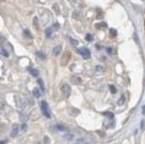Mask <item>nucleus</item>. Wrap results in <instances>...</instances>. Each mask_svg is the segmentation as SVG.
Returning <instances> with one entry per match:
<instances>
[{"mask_svg":"<svg viewBox=\"0 0 145 144\" xmlns=\"http://www.w3.org/2000/svg\"><path fill=\"white\" fill-rule=\"evenodd\" d=\"M41 111H42L43 115L47 118H51V112H50V108H49V105L45 101H41Z\"/></svg>","mask_w":145,"mask_h":144,"instance_id":"f257e3e1","label":"nucleus"},{"mask_svg":"<svg viewBox=\"0 0 145 144\" xmlns=\"http://www.w3.org/2000/svg\"><path fill=\"white\" fill-rule=\"evenodd\" d=\"M78 51V53H79L80 55H81L84 59H89V58L91 57V53H90V51H89L88 48L81 47V48H79Z\"/></svg>","mask_w":145,"mask_h":144,"instance_id":"f03ea898","label":"nucleus"},{"mask_svg":"<svg viewBox=\"0 0 145 144\" xmlns=\"http://www.w3.org/2000/svg\"><path fill=\"white\" fill-rule=\"evenodd\" d=\"M61 93H63V94L65 98H69L70 96V93H71V87L68 84H64L61 86Z\"/></svg>","mask_w":145,"mask_h":144,"instance_id":"7ed1b4c3","label":"nucleus"},{"mask_svg":"<svg viewBox=\"0 0 145 144\" xmlns=\"http://www.w3.org/2000/svg\"><path fill=\"white\" fill-rule=\"evenodd\" d=\"M70 58V53L68 51H66L65 53L63 54V56H61V66H65L66 64L68 63V61H69Z\"/></svg>","mask_w":145,"mask_h":144,"instance_id":"20e7f679","label":"nucleus"},{"mask_svg":"<svg viewBox=\"0 0 145 144\" xmlns=\"http://www.w3.org/2000/svg\"><path fill=\"white\" fill-rule=\"evenodd\" d=\"M18 133H19V126L18 125H13L11 131V136L16 137L18 135Z\"/></svg>","mask_w":145,"mask_h":144,"instance_id":"39448f33","label":"nucleus"},{"mask_svg":"<svg viewBox=\"0 0 145 144\" xmlns=\"http://www.w3.org/2000/svg\"><path fill=\"white\" fill-rule=\"evenodd\" d=\"M61 49H63L61 45H56L55 47H53V55H55V56L60 55V54H61Z\"/></svg>","mask_w":145,"mask_h":144,"instance_id":"423d86ee","label":"nucleus"},{"mask_svg":"<svg viewBox=\"0 0 145 144\" xmlns=\"http://www.w3.org/2000/svg\"><path fill=\"white\" fill-rule=\"evenodd\" d=\"M52 34H53V29L50 28V27H48V28H46L45 30V35L47 38H50Z\"/></svg>","mask_w":145,"mask_h":144,"instance_id":"0eeeda50","label":"nucleus"},{"mask_svg":"<svg viewBox=\"0 0 145 144\" xmlns=\"http://www.w3.org/2000/svg\"><path fill=\"white\" fill-rule=\"evenodd\" d=\"M32 93H33V95H34V97H36V98H39L41 96L40 90H39L38 87H35V88L33 89Z\"/></svg>","mask_w":145,"mask_h":144,"instance_id":"6e6552de","label":"nucleus"},{"mask_svg":"<svg viewBox=\"0 0 145 144\" xmlns=\"http://www.w3.org/2000/svg\"><path fill=\"white\" fill-rule=\"evenodd\" d=\"M0 53H1L3 56H5V57H6V58L9 57V53H8V52L6 51V49L3 46L0 47Z\"/></svg>","mask_w":145,"mask_h":144,"instance_id":"1a4fd4ad","label":"nucleus"},{"mask_svg":"<svg viewBox=\"0 0 145 144\" xmlns=\"http://www.w3.org/2000/svg\"><path fill=\"white\" fill-rule=\"evenodd\" d=\"M71 83H73L74 85H79L81 83V79H80L78 77H73L71 78Z\"/></svg>","mask_w":145,"mask_h":144,"instance_id":"9d476101","label":"nucleus"},{"mask_svg":"<svg viewBox=\"0 0 145 144\" xmlns=\"http://www.w3.org/2000/svg\"><path fill=\"white\" fill-rule=\"evenodd\" d=\"M63 138L65 140H67V141H72V140L74 139V136H73V134H71V133H67L63 135Z\"/></svg>","mask_w":145,"mask_h":144,"instance_id":"9b49d317","label":"nucleus"},{"mask_svg":"<svg viewBox=\"0 0 145 144\" xmlns=\"http://www.w3.org/2000/svg\"><path fill=\"white\" fill-rule=\"evenodd\" d=\"M103 115H104L105 116H107V118H109V119H111V120H112L114 118V114L112 113V112H111V111L103 112Z\"/></svg>","mask_w":145,"mask_h":144,"instance_id":"f8f14e48","label":"nucleus"},{"mask_svg":"<svg viewBox=\"0 0 145 144\" xmlns=\"http://www.w3.org/2000/svg\"><path fill=\"white\" fill-rule=\"evenodd\" d=\"M38 83L39 85V86H40V90L44 93L45 92V85H44V82H43V80L41 78H38Z\"/></svg>","mask_w":145,"mask_h":144,"instance_id":"ddd939ff","label":"nucleus"},{"mask_svg":"<svg viewBox=\"0 0 145 144\" xmlns=\"http://www.w3.org/2000/svg\"><path fill=\"white\" fill-rule=\"evenodd\" d=\"M23 36L26 37V38H30V39H31L32 38V35H31V33L30 32V30H25L23 31Z\"/></svg>","mask_w":145,"mask_h":144,"instance_id":"4468645a","label":"nucleus"},{"mask_svg":"<svg viewBox=\"0 0 145 144\" xmlns=\"http://www.w3.org/2000/svg\"><path fill=\"white\" fill-rule=\"evenodd\" d=\"M109 35H111V37H117V35H118V31L117 30H115V29H111L109 30Z\"/></svg>","mask_w":145,"mask_h":144,"instance_id":"2eb2a0df","label":"nucleus"},{"mask_svg":"<svg viewBox=\"0 0 145 144\" xmlns=\"http://www.w3.org/2000/svg\"><path fill=\"white\" fill-rule=\"evenodd\" d=\"M36 55L38 56V58H40V59H42V60H45V58H46V56H45V54L44 53H42V52H36Z\"/></svg>","mask_w":145,"mask_h":144,"instance_id":"dca6fc26","label":"nucleus"},{"mask_svg":"<svg viewBox=\"0 0 145 144\" xmlns=\"http://www.w3.org/2000/svg\"><path fill=\"white\" fill-rule=\"evenodd\" d=\"M70 110H72V111H74L73 113H72L71 111H70V114H71L72 116H77V115H78V114L80 113L79 109H78V108H71Z\"/></svg>","mask_w":145,"mask_h":144,"instance_id":"f3484780","label":"nucleus"},{"mask_svg":"<svg viewBox=\"0 0 145 144\" xmlns=\"http://www.w3.org/2000/svg\"><path fill=\"white\" fill-rule=\"evenodd\" d=\"M125 101H126V97H125V95H122L121 97L119 98V101H118V104H119V105H123V104L125 103Z\"/></svg>","mask_w":145,"mask_h":144,"instance_id":"a211bd4d","label":"nucleus"},{"mask_svg":"<svg viewBox=\"0 0 145 144\" xmlns=\"http://www.w3.org/2000/svg\"><path fill=\"white\" fill-rule=\"evenodd\" d=\"M30 73H31V75L33 77H38L39 74L38 70H37V68H31V70H30Z\"/></svg>","mask_w":145,"mask_h":144,"instance_id":"6ab92c4d","label":"nucleus"},{"mask_svg":"<svg viewBox=\"0 0 145 144\" xmlns=\"http://www.w3.org/2000/svg\"><path fill=\"white\" fill-rule=\"evenodd\" d=\"M70 42L72 45H73V46H77V45H78V41L76 40V39H74V38H72V37H70Z\"/></svg>","mask_w":145,"mask_h":144,"instance_id":"aec40b11","label":"nucleus"},{"mask_svg":"<svg viewBox=\"0 0 145 144\" xmlns=\"http://www.w3.org/2000/svg\"><path fill=\"white\" fill-rule=\"evenodd\" d=\"M109 91H111V93L115 94V93H117V88H116V87L114 86L113 85H109Z\"/></svg>","mask_w":145,"mask_h":144,"instance_id":"412c9836","label":"nucleus"},{"mask_svg":"<svg viewBox=\"0 0 145 144\" xmlns=\"http://www.w3.org/2000/svg\"><path fill=\"white\" fill-rule=\"evenodd\" d=\"M93 38H94V37H93L92 34H87L86 36V40L88 41V42H91V41H93Z\"/></svg>","mask_w":145,"mask_h":144,"instance_id":"4be33fe9","label":"nucleus"},{"mask_svg":"<svg viewBox=\"0 0 145 144\" xmlns=\"http://www.w3.org/2000/svg\"><path fill=\"white\" fill-rule=\"evenodd\" d=\"M56 128L59 131H61V132H63V131L66 130V128L64 127V126H63V125H56Z\"/></svg>","mask_w":145,"mask_h":144,"instance_id":"5701e85b","label":"nucleus"},{"mask_svg":"<svg viewBox=\"0 0 145 144\" xmlns=\"http://www.w3.org/2000/svg\"><path fill=\"white\" fill-rule=\"evenodd\" d=\"M95 70H96V71L102 72V71H104V68H103L102 66H101V65H98V66L95 67Z\"/></svg>","mask_w":145,"mask_h":144,"instance_id":"b1692460","label":"nucleus"},{"mask_svg":"<svg viewBox=\"0 0 145 144\" xmlns=\"http://www.w3.org/2000/svg\"><path fill=\"white\" fill-rule=\"evenodd\" d=\"M33 24H34V26L36 27V28H38V17H34V19H33Z\"/></svg>","mask_w":145,"mask_h":144,"instance_id":"393cba45","label":"nucleus"},{"mask_svg":"<svg viewBox=\"0 0 145 144\" xmlns=\"http://www.w3.org/2000/svg\"><path fill=\"white\" fill-rule=\"evenodd\" d=\"M97 26H101V27H102V28H107V26H108V25H107V23H106V22H101V23H99V24H97L96 25V27Z\"/></svg>","mask_w":145,"mask_h":144,"instance_id":"a878e982","label":"nucleus"},{"mask_svg":"<svg viewBox=\"0 0 145 144\" xmlns=\"http://www.w3.org/2000/svg\"><path fill=\"white\" fill-rule=\"evenodd\" d=\"M44 141H45V144H49V143H50V139H49L48 136H45Z\"/></svg>","mask_w":145,"mask_h":144,"instance_id":"bb28decb","label":"nucleus"},{"mask_svg":"<svg viewBox=\"0 0 145 144\" xmlns=\"http://www.w3.org/2000/svg\"><path fill=\"white\" fill-rule=\"evenodd\" d=\"M27 129H28V126H27V125L26 124H22V131L25 132V131H27Z\"/></svg>","mask_w":145,"mask_h":144,"instance_id":"cd10ccee","label":"nucleus"},{"mask_svg":"<svg viewBox=\"0 0 145 144\" xmlns=\"http://www.w3.org/2000/svg\"><path fill=\"white\" fill-rule=\"evenodd\" d=\"M106 51H107V53L109 54V55H111V54H112V48H111V47H107Z\"/></svg>","mask_w":145,"mask_h":144,"instance_id":"c85d7f7f","label":"nucleus"},{"mask_svg":"<svg viewBox=\"0 0 145 144\" xmlns=\"http://www.w3.org/2000/svg\"><path fill=\"white\" fill-rule=\"evenodd\" d=\"M144 127H145V122L144 120H142V122H141V129L144 130Z\"/></svg>","mask_w":145,"mask_h":144,"instance_id":"c756f323","label":"nucleus"},{"mask_svg":"<svg viewBox=\"0 0 145 144\" xmlns=\"http://www.w3.org/2000/svg\"><path fill=\"white\" fill-rule=\"evenodd\" d=\"M5 40H6V39H5V37H3L1 34H0V43H2V42H5Z\"/></svg>","mask_w":145,"mask_h":144,"instance_id":"7c9ffc66","label":"nucleus"},{"mask_svg":"<svg viewBox=\"0 0 145 144\" xmlns=\"http://www.w3.org/2000/svg\"><path fill=\"white\" fill-rule=\"evenodd\" d=\"M84 143V140L83 139H78V141H77V144H83Z\"/></svg>","mask_w":145,"mask_h":144,"instance_id":"2f4dec72","label":"nucleus"},{"mask_svg":"<svg viewBox=\"0 0 145 144\" xmlns=\"http://www.w3.org/2000/svg\"><path fill=\"white\" fill-rule=\"evenodd\" d=\"M59 24L58 23H55V24H53V29H56V30H58L59 29Z\"/></svg>","mask_w":145,"mask_h":144,"instance_id":"473e14b6","label":"nucleus"},{"mask_svg":"<svg viewBox=\"0 0 145 144\" xmlns=\"http://www.w3.org/2000/svg\"><path fill=\"white\" fill-rule=\"evenodd\" d=\"M142 115H145V105L142 106Z\"/></svg>","mask_w":145,"mask_h":144,"instance_id":"72a5a7b5","label":"nucleus"},{"mask_svg":"<svg viewBox=\"0 0 145 144\" xmlns=\"http://www.w3.org/2000/svg\"><path fill=\"white\" fill-rule=\"evenodd\" d=\"M7 143V141L6 140H5V141H0V144H6Z\"/></svg>","mask_w":145,"mask_h":144,"instance_id":"f704fd0d","label":"nucleus"},{"mask_svg":"<svg viewBox=\"0 0 145 144\" xmlns=\"http://www.w3.org/2000/svg\"><path fill=\"white\" fill-rule=\"evenodd\" d=\"M84 144H89V143H86H86H84Z\"/></svg>","mask_w":145,"mask_h":144,"instance_id":"c9c22d12","label":"nucleus"}]
</instances>
